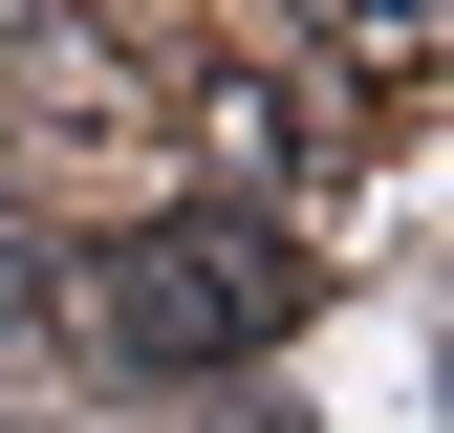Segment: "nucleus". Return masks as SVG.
<instances>
[{
	"mask_svg": "<svg viewBox=\"0 0 454 433\" xmlns=\"http://www.w3.org/2000/svg\"><path fill=\"white\" fill-rule=\"evenodd\" d=\"M43 303H66L108 368H239V347H281L303 260H281L260 216H152V239H108L87 282H43Z\"/></svg>",
	"mask_w": 454,
	"mask_h": 433,
	"instance_id": "nucleus-1",
	"label": "nucleus"
},
{
	"mask_svg": "<svg viewBox=\"0 0 454 433\" xmlns=\"http://www.w3.org/2000/svg\"><path fill=\"white\" fill-rule=\"evenodd\" d=\"M0 325H43V239H22V216H0Z\"/></svg>",
	"mask_w": 454,
	"mask_h": 433,
	"instance_id": "nucleus-3",
	"label": "nucleus"
},
{
	"mask_svg": "<svg viewBox=\"0 0 454 433\" xmlns=\"http://www.w3.org/2000/svg\"><path fill=\"white\" fill-rule=\"evenodd\" d=\"M0 433H22V412H0Z\"/></svg>",
	"mask_w": 454,
	"mask_h": 433,
	"instance_id": "nucleus-4",
	"label": "nucleus"
},
{
	"mask_svg": "<svg viewBox=\"0 0 454 433\" xmlns=\"http://www.w3.org/2000/svg\"><path fill=\"white\" fill-rule=\"evenodd\" d=\"M0 87H66L87 108V0H0Z\"/></svg>",
	"mask_w": 454,
	"mask_h": 433,
	"instance_id": "nucleus-2",
	"label": "nucleus"
}]
</instances>
